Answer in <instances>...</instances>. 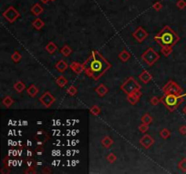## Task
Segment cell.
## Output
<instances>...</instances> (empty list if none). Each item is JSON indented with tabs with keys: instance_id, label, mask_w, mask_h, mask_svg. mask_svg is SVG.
Returning <instances> with one entry per match:
<instances>
[{
	"instance_id": "cell-32",
	"label": "cell",
	"mask_w": 186,
	"mask_h": 174,
	"mask_svg": "<svg viewBox=\"0 0 186 174\" xmlns=\"http://www.w3.org/2000/svg\"><path fill=\"white\" fill-rule=\"evenodd\" d=\"M90 112H91V114H93L94 116H98L101 113V108L98 105H93L90 108Z\"/></svg>"
},
{
	"instance_id": "cell-15",
	"label": "cell",
	"mask_w": 186,
	"mask_h": 174,
	"mask_svg": "<svg viewBox=\"0 0 186 174\" xmlns=\"http://www.w3.org/2000/svg\"><path fill=\"white\" fill-rule=\"evenodd\" d=\"M94 91H95V93L99 95L100 97H104L105 95L108 93L109 88L106 85H105L104 83H101V84H99V85L95 88Z\"/></svg>"
},
{
	"instance_id": "cell-23",
	"label": "cell",
	"mask_w": 186,
	"mask_h": 174,
	"mask_svg": "<svg viewBox=\"0 0 186 174\" xmlns=\"http://www.w3.org/2000/svg\"><path fill=\"white\" fill-rule=\"evenodd\" d=\"M14 89L16 90L17 93H22L25 89H27V86L25 84V83H23L22 81H17L14 84Z\"/></svg>"
},
{
	"instance_id": "cell-25",
	"label": "cell",
	"mask_w": 186,
	"mask_h": 174,
	"mask_svg": "<svg viewBox=\"0 0 186 174\" xmlns=\"http://www.w3.org/2000/svg\"><path fill=\"white\" fill-rule=\"evenodd\" d=\"M60 53L62 54L64 56L68 57V56L73 53V50H72V48L70 47L68 45H65V46H64V47L60 49Z\"/></svg>"
},
{
	"instance_id": "cell-29",
	"label": "cell",
	"mask_w": 186,
	"mask_h": 174,
	"mask_svg": "<svg viewBox=\"0 0 186 174\" xmlns=\"http://www.w3.org/2000/svg\"><path fill=\"white\" fill-rule=\"evenodd\" d=\"M56 84L59 86V87H61V88H64L66 84H67V83H68V81L67 79L64 77V76H59V77H57L56 78Z\"/></svg>"
},
{
	"instance_id": "cell-42",
	"label": "cell",
	"mask_w": 186,
	"mask_h": 174,
	"mask_svg": "<svg viewBox=\"0 0 186 174\" xmlns=\"http://www.w3.org/2000/svg\"><path fill=\"white\" fill-rule=\"evenodd\" d=\"M179 132L182 135H185L186 134V125H183L179 128Z\"/></svg>"
},
{
	"instance_id": "cell-7",
	"label": "cell",
	"mask_w": 186,
	"mask_h": 174,
	"mask_svg": "<svg viewBox=\"0 0 186 174\" xmlns=\"http://www.w3.org/2000/svg\"><path fill=\"white\" fill-rule=\"evenodd\" d=\"M2 16H4V18L10 24H13L15 23L16 20L19 18L20 16V14L19 12L16 10V8L13 6H8L2 14Z\"/></svg>"
},
{
	"instance_id": "cell-18",
	"label": "cell",
	"mask_w": 186,
	"mask_h": 174,
	"mask_svg": "<svg viewBox=\"0 0 186 174\" xmlns=\"http://www.w3.org/2000/svg\"><path fill=\"white\" fill-rule=\"evenodd\" d=\"M30 11H31V13L33 14V15L37 16L44 12V8H43V7H42L38 3H36V4H35V5L32 6Z\"/></svg>"
},
{
	"instance_id": "cell-5",
	"label": "cell",
	"mask_w": 186,
	"mask_h": 174,
	"mask_svg": "<svg viewBox=\"0 0 186 174\" xmlns=\"http://www.w3.org/2000/svg\"><path fill=\"white\" fill-rule=\"evenodd\" d=\"M138 89H141V84L132 76L128 77L121 85V90L126 95Z\"/></svg>"
},
{
	"instance_id": "cell-31",
	"label": "cell",
	"mask_w": 186,
	"mask_h": 174,
	"mask_svg": "<svg viewBox=\"0 0 186 174\" xmlns=\"http://www.w3.org/2000/svg\"><path fill=\"white\" fill-rule=\"evenodd\" d=\"M66 93H67V95H70V96H75L77 94V88L76 86H74V85H71L66 89Z\"/></svg>"
},
{
	"instance_id": "cell-13",
	"label": "cell",
	"mask_w": 186,
	"mask_h": 174,
	"mask_svg": "<svg viewBox=\"0 0 186 174\" xmlns=\"http://www.w3.org/2000/svg\"><path fill=\"white\" fill-rule=\"evenodd\" d=\"M69 68L76 75H80L82 74L85 70H84V66L83 63H78V62H73L69 65Z\"/></svg>"
},
{
	"instance_id": "cell-39",
	"label": "cell",
	"mask_w": 186,
	"mask_h": 174,
	"mask_svg": "<svg viewBox=\"0 0 186 174\" xmlns=\"http://www.w3.org/2000/svg\"><path fill=\"white\" fill-rule=\"evenodd\" d=\"M153 8L155 9V11H160L163 8V5L160 2H155V4L153 5Z\"/></svg>"
},
{
	"instance_id": "cell-33",
	"label": "cell",
	"mask_w": 186,
	"mask_h": 174,
	"mask_svg": "<svg viewBox=\"0 0 186 174\" xmlns=\"http://www.w3.org/2000/svg\"><path fill=\"white\" fill-rule=\"evenodd\" d=\"M36 166H35V163H34V164H31V165H29V167L25 171V173L26 174H35L36 173V168H35Z\"/></svg>"
},
{
	"instance_id": "cell-41",
	"label": "cell",
	"mask_w": 186,
	"mask_h": 174,
	"mask_svg": "<svg viewBox=\"0 0 186 174\" xmlns=\"http://www.w3.org/2000/svg\"><path fill=\"white\" fill-rule=\"evenodd\" d=\"M44 146H37L35 149V153L38 155H41L42 153H44Z\"/></svg>"
},
{
	"instance_id": "cell-20",
	"label": "cell",
	"mask_w": 186,
	"mask_h": 174,
	"mask_svg": "<svg viewBox=\"0 0 186 174\" xmlns=\"http://www.w3.org/2000/svg\"><path fill=\"white\" fill-rule=\"evenodd\" d=\"M68 67H69V65L64 60H60V61H58L57 63H56V69L60 73H64Z\"/></svg>"
},
{
	"instance_id": "cell-44",
	"label": "cell",
	"mask_w": 186,
	"mask_h": 174,
	"mask_svg": "<svg viewBox=\"0 0 186 174\" xmlns=\"http://www.w3.org/2000/svg\"><path fill=\"white\" fill-rule=\"evenodd\" d=\"M40 1H41L43 4H47V3H48L49 1H51V0H40Z\"/></svg>"
},
{
	"instance_id": "cell-1",
	"label": "cell",
	"mask_w": 186,
	"mask_h": 174,
	"mask_svg": "<svg viewBox=\"0 0 186 174\" xmlns=\"http://www.w3.org/2000/svg\"><path fill=\"white\" fill-rule=\"evenodd\" d=\"M83 66L85 74L88 77L97 81L112 67V64L98 51L93 50L89 57L83 63Z\"/></svg>"
},
{
	"instance_id": "cell-3",
	"label": "cell",
	"mask_w": 186,
	"mask_h": 174,
	"mask_svg": "<svg viewBox=\"0 0 186 174\" xmlns=\"http://www.w3.org/2000/svg\"><path fill=\"white\" fill-rule=\"evenodd\" d=\"M182 102L183 98L181 95H164L161 97V103L169 110L170 112L175 111Z\"/></svg>"
},
{
	"instance_id": "cell-6",
	"label": "cell",
	"mask_w": 186,
	"mask_h": 174,
	"mask_svg": "<svg viewBox=\"0 0 186 174\" xmlns=\"http://www.w3.org/2000/svg\"><path fill=\"white\" fill-rule=\"evenodd\" d=\"M163 92L164 95H180L183 93V89L174 82L170 80L163 88Z\"/></svg>"
},
{
	"instance_id": "cell-40",
	"label": "cell",
	"mask_w": 186,
	"mask_h": 174,
	"mask_svg": "<svg viewBox=\"0 0 186 174\" xmlns=\"http://www.w3.org/2000/svg\"><path fill=\"white\" fill-rule=\"evenodd\" d=\"M11 172V170L9 167H7V165H5V167H3L0 171V173L1 174H8Z\"/></svg>"
},
{
	"instance_id": "cell-30",
	"label": "cell",
	"mask_w": 186,
	"mask_h": 174,
	"mask_svg": "<svg viewBox=\"0 0 186 174\" xmlns=\"http://www.w3.org/2000/svg\"><path fill=\"white\" fill-rule=\"evenodd\" d=\"M11 59H12V61H13L14 63H19V62L22 60V55H21V54H20L18 51H15V52L12 54V55H11Z\"/></svg>"
},
{
	"instance_id": "cell-35",
	"label": "cell",
	"mask_w": 186,
	"mask_h": 174,
	"mask_svg": "<svg viewBox=\"0 0 186 174\" xmlns=\"http://www.w3.org/2000/svg\"><path fill=\"white\" fill-rule=\"evenodd\" d=\"M160 103H161V98H159V97H157V96H154V97H152V98H151V100H150V103H151L153 106H156V105H158Z\"/></svg>"
},
{
	"instance_id": "cell-22",
	"label": "cell",
	"mask_w": 186,
	"mask_h": 174,
	"mask_svg": "<svg viewBox=\"0 0 186 174\" xmlns=\"http://www.w3.org/2000/svg\"><path fill=\"white\" fill-rule=\"evenodd\" d=\"M13 103H14V100H13V98H12L11 96H9V95L4 97L3 100H2V104H3L5 107H6V108H10Z\"/></svg>"
},
{
	"instance_id": "cell-28",
	"label": "cell",
	"mask_w": 186,
	"mask_h": 174,
	"mask_svg": "<svg viewBox=\"0 0 186 174\" xmlns=\"http://www.w3.org/2000/svg\"><path fill=\"white\" fill-rule=\"evenodd\" d=\"M172 46H164V47H161V52L163 53V55L164 56H169L172 52Z\"/></svg>"
},
{
	"instance_id": "cell-45",
	"label": "cell",
	"mask_w": 186,
	"mask_h": 174,
	"mask_svg": "<svg viewBox=\"0 0 186 174\" xmlns=\"http://www.w3.org/2000/svg\"><path fill=\"white\" fill-rule=\"evenodd\" d=\"M183 112H184V114H186V105L184 106V108H183Z\"/></svg>"
},
{
	"instance_id": "cell-11",
	"label": "cell",
	"mask_w": 186,
	"mask_h": 174,
	"mask_svg": "<svg viewBox=\"0 0 186 174\" xmlns=\"http://www.w3.org/2000/svg\"><path fill=\"white\" fill-rule=\"evenodd\" d=\"M139 143L143 148L148 150V149H150V148L155 144V139H154L151 135H149V134H144V135L140 139Z\"/></svg>"
},
{
	"instance_id": "cell-34",
	"label": "cell",
	"mask_w": 186,
	"mask_h": 174,
	"mask_svg": "<svg viewBox=\"0 0 186 174\" xmlns=\"http://www.w3.org/2000/svg\"><path fill=\"white\" fill-rule=\"evenodd\" d=\"M178 168L180 171L183 172H186V159L184 158L179 163H178Z\"/></svg>"
},
{
	"instance_id": "cell-38",
	"label": "cell",
	"mask_w": 186,
	"mask_h": 174,
	"mask_svg": "<svg viewBox=\"0 0 186 174\" xmlns=\"http://www.w3.org/2000/svg\"><path fill=\"white\" fill-rule=\"evenodd\" d=\"M116 159L117 158H116L115 154L113 153V152L109 153L108 155H107V157H106V160H107V161H108L109 163H114L116 160Z\"/></svg>"
},
{
	"instance_id": "cell-14",
	"label": "cell",
	"mask_w": 186,
	"mask_h": 174,
	"mask_svg": "<svg viewBox=\"0 0 186 174\" xmlns=\"http://www.w3.org/2000/svg\"><path fill=\"white\" fill-rule=\"evenodd\" d=\"M153 79V75L148 71H143L139 75V80L143 83H148L150 81Z\"/></svg>"
},
{
	"instance_id": "cell-27",
	"label": "cell",
	"mask_w": 186,
	"mask_h": 174,
	"mask_svg": "<svg viewBox=\"0 0 186 174\" xmlns=\"http://www.w3.org/2000/svg\"><path fill=\"white\" fill-rule=\"evenodd\" d=\"M141 121L143 123H145V124H148L150 125L152 123H153V117L149 114V113H145L142 116L141 118Z\"/></svg>"
},
{
	"instance_id": "cell-37",
	"label": "cell",
	"mask_w": 186,
	"mask_h": 174,
	"mask_svg": "<svg viewBox=\"0 0 186 174\" xmlns=\"http://www.w3.org/2000/svg\"><path fill=\"white\" fill-rule=\"evenodd\" d=\"M176 6L179 9H184L186 7V1L185 0H178L176 3Z\"/></svg>"
},
{
	"instance_id": "cell-19",
	"label": "cell",
	"mask_w": 186,
	"mask_h": 174,
	"mask_svg": "<svg viewBox=\"0 0 186 174\" xmlns=\"http://www.w3.org/2000/svg\"><path fill=\"white\" fill-rule=\"evenodd\" d=\"M118 57H119V59H120L122 62L126 63V62H128V61H129V59L131 58V54H130V53H129L127 50L124 49L123 51H121V52L119 53Z\"/></svg>"
},
{
	"instance_id": "cell-26",
	"label": "cell",
	"mask_w": 186,
	"mask_h": 174,
	"mask_svg": "<svg viewBox=\"0 0 186 174\" xmlns=\"http://www.w3.org/2000/svg\"><path fill=\"white\" fill-rule=\"evenodd\" d=\"M159 135H160V137H161L163 140H167L168 138H170L171 137V132L168 129L163 128V129H162V130L160 131Z\"/></svg>"
},
{
	"instance_id": "cell-17",
	"label": "cell",
	"mask_w": 186,
	"mask_h": 174,
	"mask_svg": "<svg viewBox=\"0 0 186 174\" xmlns=\"http://www.w3.org/2000/svg\"><path fill=\"white\" fill-rule=\"evenodd\" d=\"M101 143H102V145H103L104 148L109 149V148H111L112 145L114 144V140L112 139V137H110V136H108V135H106V136H105V137L102 139Z\"/></svg>"
},
{
	"instance_id": "cell-21",
	"label": "cell",
	"mask_w": 186,
	"mask_h": 174,
	"mask_svg": "<svg viewBox=\"0 0 186 174\" xmlns=\"http://www.w3.org/2000/svg\"><path fill=\"white\" fill-rule=\"evenodd\" d=\"M32 26L36 30H41L44 26H45V23L41 18H35L33 22H32Z\"/></svg>"
},
{
	"instance_id": "cell-43",
	"label": "cell",
	"mask_w": 186,
	"mask_h": 174,
	"mask_svg": "<svg viewBox=\"0 0 186 174\" xmlns=\"http://www.w3.org/2000/svg\"><path fill=\"white\" fill-rule=\"evenodd\" d=\"M52 172V170H50L48 167H45L43 170H42V173L44 174H48V173H51Z\"/></svg>"
},
{
	"instance_id": "cell-8",
	"label": "cell",
	"mask_w": 186,
	"mask_h": 174,
	"mask_svg": "<svg viewBox=\"0 0 186 174\" xmlns=\"http://www.w3.org/2000/svg\"><path fill=\"white\" fill-rule=\"evenodd\" d=\"M39 102L41 103V104L46 107V108H50L54 103L56 102V97L52 95L50 92L47 91L46 93H44L43 95L39 97Z\"/></svg>"
},
{
	"instance_id": "cell-16",
	"label": "cell",
	"mask_w": 186,
	"mask_h": 174,
	"mask_svg": "<svg viewBox=\"0 0 186 174\" xmlns=\"http://www.w3.org/2000/svg\"><path fill=\"white\" fill-rule=\"evenodd\" d=\"M27 93L30 97H35L39 94V88L35 84H31L29 87L27 88Z\"/></svg>"
},
{
	"instance_id": "cell-24",
	"label": "cell",
	"mask_w": 186,
	"mask_h": 174,
	"mask_svg": "<svg viewBox=\"0 0 186 174\" xmlns=\"http://www.w3.org/2000/svg\"><path fill=\"white\" fill-rule=\"evenodd\" d=\"M46 50H47L48 54L53 55V54H55L56 51L57 50V47H56V45L54 42H49L47 46H46Z\"/></svg>"
},
{
	"instance_id": "cell-4",
	"label": "cell",
	"mask_w": 186,
	"mask_h": 174,
	"mask_svg": "<svg viewBox=\"0 0 186 174\" xmlns=\"http://www.w3.org/2000/svg\"><path fill=\"white\" fill-rule=\"evenodd\" d=\"M141 58L148 66H153L159 60L160 55L154 48L149 47L142 54Z\"/></svg>"
},
{
	"instance_id": "cell-12",
	"label": "cell",
	"mask_w": 186,
	"mask_h": 174,
	"mask_svg": "<svg viewBox=\"0 0 186 174\" xmlns=\"http://www.w3.org/2000/svg\"><path fill=\"white\" fill-rule=\"evenodd\" d=\"M141 96H142L141 89L135 90V91H134V92H132V93L127 95V101L131 105H135L140 101Z\"/></svg>"
},
{
	"instance_id": "cell-9",
	"label": "cell",
	"mask_w": 186,
	"mask_h": 174,
	"mask_svg": "<svg viewBox=\"0 0 186 174\" xmlns=\"http://www.w3.org/2000/svg\"><path fill=\"white\" fill-rule=\"evenodd\" d=\"M34 140L37 146H44L47 141L49 140V135L46 131L39 130L34 136Z\"/></svg>"
},
{
	"instance_id": "cell-10",
	"label": "cell",
	"mask_w": 186,
	"mask_h": 174,
	"mask_svg": "<svg viewBox=\"0 0 186 174\" xmlns=\"http://www.w3.org/2000/svg\"><path fill=\"white\" fill-rule=\"evenodd\" d=\"M132 35L138 43H143L149 36V33L146 31L143 26H139L133 32Z\"/></svg>"
},
{
	"instance_id": "cell-46",
	"label": "cell",
	"mask_w": 186,
	"mask_h": 174,
	"mask_svg": "<svg viewBox=\"0 0 186 174\" xmlns=\"http://www.w3.org/2000/svg\"><path fill=\"white\" fill-rule=\"evenodd\" d=\"M51 1H55V0H51Z\"/></svg>"
},
{
	"instance_id": "cell-2",
	"label": "cell",
	"mask_w": 186,
	"mask_h": 174,
	"mask_svg": "<svg viewBox=\"0 0 186 174\" xmlns=\"http://www.w3.org/2000/svg\"><path fill=\"white\" fill-rule=\"evenodd\" d=\"M180 40L179 35L171 28L169 26H164L163 29L155 36V41L160 45V47L164 46H175Z\"/></svg>"
},
{
	"instance_id": "cell-36",
	"label": "cell",
	"mask_w": 186,
	"mask_h": 174,
	"mask_svg": "<svg viewBox=\"0 0 186 174\" xmlns=\"http://www.w3.org/2000/svg\"><path fill=\"white\" fill-rule=\"evenodd\" d=\"M138 130H139L140 132H142V133H145V132H148V130H149V125L142 123V124H140L139 127H138Z\"/></svg>"
}]
</instances>
